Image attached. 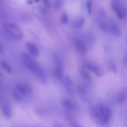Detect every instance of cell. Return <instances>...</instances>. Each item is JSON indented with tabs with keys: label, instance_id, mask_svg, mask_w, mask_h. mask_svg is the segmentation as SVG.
Returning a JSON list of instances; mask_svg holds the SVG:
<instances>
[{
	"label": "cell",
	"instance_id": "6da1fadb",
	"mask_svg": "<svg viewBox=\"0 0 127 127\" xmlns=\"http://www.w3.org/2000/svg\"><path fill=\"white\" fill-rule=\"evenodd\" d=\"M22 61L26 67L30 70L35 77L41 82H46V76L43 68L35 61H34L29 55L26 53L21 55Z\"/></svg>",
	"mask_w": 127,
	"mask_h": 127
},
{
	"label": "cell",
	"instance_id": "7a4b0ae2",
	"mask_svg": "<svg viewBox=\"0 0 127 127\" xmlns=\"http://www.w3.org/2000/svg\"><path fill=\"white\" fill-rule=\"evenodd\" d=\"M3 27L5 31L15 39H20L23 36V32L20 28L17 25L11 22H5L3 23Z\"/></svg>",
	"mask_w": 127,
	"mask_h": 127
},
{
	"label": "cell",
	"instance_id": "3957f363",
	"mask_svg": "<svg viewBox=\"0 0 127 127\" xmlns=\"http://www.w3.org/2000/svg\"><path fill=\"white\" fill-rule=\"evenodd\" d=\"M97 118L103 124H107L110 120L111 112L107 107L104 106H100L96 113Z\"/></svg>",
	"mask_w": 127,
	"mask_h": 127
},
{
	"label": "cell",
	"instance_id": "277c9868",
	"mask_svg": "<svg viewBox=\"0 0 127 127\" xmlns=\"http://www.w3.org/2000/svg\"><path fill=\"white\" fill-rule=\"evenodd\" d=\"M53 59L55 64V75L58 78H61L63 75V66L61 58L58 55L54 54Z\"/></svg>",
	"mask_w": 127,
	"mask_h": 127
},
{
	"label": "cell",
	"instance_id": "5b68a950",
	"mask_svg": "<svg viewBox=\"0 0 127 127\" xmlns=\"http://www.w3.org/2000/svg\"><path fill=\"white\" fill-rule=\"evenodd\" d=\"M16 88L20 93L23 94L31 93L32 92V88L26 84L18 83L16 86Z\"/></svg>",
	"mask_w": 127,
	"mask_h": 127
},
{
	"label": "cell",
	"instance_id": "8992f818",
	"mask_svg": "<svg viewBox=\"0 0 127 127\" xmlns=\"http://www.w3.org/2000/svg\"><path fill=\"white\" fill-rule=\"evenodd\" d=\"M75 47L79 53L84 55L86 53V47L84 43L79 39H76L74 41Z\"/></svg>",
	"mask_w": 127,
	"mask_h": 127
},
{
	"label": "cell",
	"instance_id": "52a82bcc",
	"mask_svg": "<svg viewBox=\"0 0 127 127\" xmlns=\"http://www.w3.org/2000/svg\"><path fill=\"white\" fill-rule=\"evenodd\" d=\"M0 109L2 114L6 118H10L11 116V109L9 105L5 101H1Z\"/></svg>",
	"mask_w": 127,
	"mask_h": 127
},
{
	"label": "cell",
	"instance_id": "ba28073f",
	"mask_svg": "<svg viewBox=\"0 0 127 127\" xmlns=\"http://www.w3.org/2000/svg\"><path fill=\"white\" fill-rule=\"evenodd\" d=\"M26 48L29 53L34 57H37L39 55V50L37 47L33 44L28 42L26 43Z\"/></svg>",
	"mask_w": 127,
	"mask_h": 127
},
{
	"label": "cell",
	"instance_id": "9c48e42d",
	"mask_svg": "<svg viewBox=\"0 0 127 127\" xmlns=\"http://www.w3.org/2000/svg\"><path fill=\"white\" fill-rule=\"evenodd\" d=\"M86 66L90 71H91L97 76H100L102 74V71L100 69V68L94 64L88 63L86 64Z\"/></svg>",
	"mask_w": 127,
	"mask_h": 127
},
{
	"label": "cell",
	"instance_id": "30bf717a",
	"mask_svg": "<svg viewBox=\"0 0 127 127\" xmlns=\"http://www.w3.org/2000/svg\"><path fill=\"white\" fill-rule=\"evenodd\" d=\"M62 104L64 107L68 110H71L73 108V104L72 101L67 99V98H64L62 101Z\"/></svg>",
	"mask_w": 127,
	"mask_h": 127
},
{
	"label": "cell",
	"instance_id": "8fae6325",
	"mask_svg": "<svg viewBox=\"0 0 127 127\" xmlns=\"http://www.w3.org/2000/svg\"><path fill=\"white\" fill-rule=\"evenodd\" d=\"M80 73L81 76L85 80L89 81L91 79V77L90 74L84 68H81L80 70Z\"/></svg>",
	"mask_w": 127,
	"mask_h": 127
},
{
	"label": "cell",
	"instance_id": "7c38bea8",
	"mask_svg": "<svg viewBox=\"0 0 127 127\" xmlns=\"http://www.w3.org/2000/svg\"><path fill=\"white\" fill-rule=\"evenodd\" d=\"M0 64L2 67L8 73H12V69L10 66V65L5 61H2L0 62Z\"/></svg>",
	"mask_w": 127,
	"mask_h": 127
},
{
	"label": "cell",
	"instance_id": "4fadbf2b",
	"mask_svg": "<svg viewBox=\"0 0 127 127\" xmlns=\"http://www.w3.org/2000/svg\"><path fill=\"white\" fill-rule=\"evenodd\" d=\"M64 3V0H54V6L56 10L60 9Z\"/></svg>",
	"mask_w": 127,
	"mask_h": 127
},
{
	"label": "cell",
	"instance_id": "5bb4252c",
	"mask_svg": "<svg viewBox=\"0 0 127 127\" xmlns=\"http://www.w3.org/2000/svg\"><path fill=\"white\" fill-rule=\"evenodd\" d=\"M61 22L63 24H67L68 21V16L66 13H63L60 17Z\"/></svg>",
	"mask_w": 127,
	"mask_h": 127
},
{
	"label": "cell",
	"instance_id": "9a60e30c",
	"mask_svg": "<svg viewBox=\"0 0 127 127\" xmlns=\"http://www.w3.org/2000/svg\"><path fill=\"white\" fill-rule=\"evenodd\" d=\"M83 23V20L82 19H78L73 22L72 25L75 28H79L82 25Z\"/></svg>",
	"mask_w": 127,
	"mask_h": 127
},
{
	"label": "cell",
	"instance_id": "2e32d148",
	"mask_svg": "<svg viewBox=\"0 0 127 127\" xmlns=\"http://www.w3.org/2000/svg\"><path fill=\"white\" fill-rule=\"evenodd\" d=\"M20 17H21V20H22L23 21H24L25 22L30 21V19H31L30 16L29 15H27V14H23L20 16Z\"/></svg>",
	"mask_w": 127,
	"mask_h": 127
},
{
	"label": "cell",
	"instance_id": "e0dca14e",
	"mask_svg": "<svg viewBox=\"0 0 127 127\" xmlns=\"http://www.w3.org/2000/svg\"><path fill=\"white\" fill-rule=\"evenodd\" d=\"M124 95L123 94H120L117 97V101L118 103H121L124 100Z\"/></svg>",
	"mask_w": 127,
	"mask_h": 127
},
{
	"label": "cell",
	"instance_id": "ac0fdd59",
	"mask_svg": "<svg viewBox=\"0 0 127 127\" xmlns=\"http://www.w3.org/2000/svg\"><path fill=\"white\" fill-rule=\"evenodd\" d=\"M6 17V13L2 9V8L0 6V19H4Z\"/></svg>",
	"mask_w": 127,
	"mask_h": 127
},
{
	"label": "cell",
	"instance_id": "d6986e66",
	"mask_svg": "<svg viewBox=\"0 0 127 127\" xmlns=\"http://www.w3.org/2000/svg\"><path fill=\"white\" fill-rule=\"evenodd\" d=\"M123 62H124V64H125L126 66H127V55L125 56V58L124 59Z\"/></svg>",
	"mask_w": 127,
	"mask_h": 127
},
{
	"label": "cell",
	"instance_id": "ffe728a7",
	"mask_svg": "<svg viewBox=\"0 0 127 127\" xmlns=\"http://www.w3.org/2000/svg\"><path fill=\"white\" fill-rule=\"evenodd\" d=\"M73 127H81L78 125L74 124H73Z\"/></svg>",
	"mask_w": 127,
	"mask_h": 127
},
{
	"label": "cell",
	"instance_id": "44dd1931",
	"mask_svg": "<svg viewBox=\"0 0 127 127\" xmlns=\"http://www.w3.org/2000/svg\"><path fill=\"white\" fill-rule=\"evenodd\" d=\"M2 51V46L0 43V52H1Z\"/></svg>",
	"mask_w": 127,
	"mask_h": 127
},
{
	"label": "cell",
	"instance_id": "7402d4cb",
	"mask_svg": "<svg viewBox=\"0 0 127 127\" xmlns=\"http://www.w3.org/2000/svg\"><path fill=\"white\" fill-rule=\"evenodd\" d=\"M54 127H60V126H55Z\"/></svg>",
	"mask_w": 127,
	"mask_h": 127
},
{
	"label": "cell",
	"instance_id": "603a6c76",
	"mask_svg": "<svg viewBox=\"0 0 127 127\" xmlns=\"http://www.w3.org/2000/svg\"><path fill=\"white\" fill-rule=\"evenodd\" d=\"M36 0V1H38V0Z\"/></svg>",
	"mask_w": 127,
	"mask_h": 127
}]
</instances>
